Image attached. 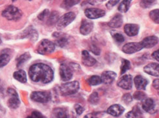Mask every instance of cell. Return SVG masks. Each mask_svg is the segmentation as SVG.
<instances>
[{"instance_id": "cell-31", "label": "cell", "mask_w": 159, "mask_h": 118, "mask_svg": "<svg viewBox=\"0 0 159 118\" xmlns=\"http://www.w3.org/2000/svg\"><path fill=\"white\" fill-rule=\"evenodd\" d=\"M87 82L91 86H96L102 83V80L98 76H92L87 80Z\"/></svg>"}, {"instance_id": "cell-39", "label": "cell", "mask_w": 159, "mask_h": 118, "mask_svg": "<svg viewBox=\"0 0 159 118\" xmlns=\"http://www.w3.org/2000/svg\"><path fill=\"white\" fill-rule=\"evenodd\" d=\"M122 100L126 105L131 103L133 101V96L130 94H125L122 97Z\"/></svg>"}, {"instance_id": "cell-38", "label": "cell", "mask_w": 159, "mask_h": 118, "mask_svg": "<svg viewBox=\"0 0 159 118\" xmlns=\"http://www.w3.org/2000/svg\"><path fill=\"white\" fill-rule=\"evenodd\" d=\"M156 0H140V6L142 8L147 9L152 6Z\"/></svg>"}, {"instance_id": "cell-6", "label": "cell", "mask_w": 159, "mask_h": 118, "mask_svg": "<svg viewBox=\"0 0 159 118\" xmlns=\"http://www.w3.org/2000/svg\"><path fill=\"white\" fill-rule=\"evenodd\" d=\"M51 98V94L47 91H34L31 94V99L38 103H46L49 102Z\"/></svg>"}, {"instance_id": "cell-12", "label": "cell", "mask_w": 159, "mask_h": 118, "mask_svg": "<svg viewBox=\"0 0 159 118\" xmlns=\"http://www.w3.org/2000/svg\"><path fill=\"white\" fill-rule=\"evenodd\" d=\"M53 36L56 38L55 43L57 46L60 47H66L69 43L68 36L62 32H55Z\"/></svg>"}, {"instance_id": "cell-4", "label": "cell", "mask_w": 159, "mask_h": 118, "mask_svg": "<svg viewBox=\"0 0 159 118\" xmlns=\"http://www.w3.org/2000/svg\"><path fill=\"white\" fill-rule=\"evenodd\" d=\"M55 44L48 40H43L40 41L37 47V52L43 55L49 54L55 50Z\"/></svg>"}, {"instance_id": "cell-53", "label": "cell", "mask_w": 159, "mask_h": 118, "mask_svg": "<svg viewBox=\"0 0 159 118\" xmlns=\"http://www.w3.org/2000/svg\"><path fill=\"white\" fill-rule=\"evenodd\" d=\"M30 1H31V0H30Z\"/></svg>"}, {"instance_id": "cell-16", "label": "cell", "mask_w": 159, "mask_h": 118, "mask_svg": "<svg viewBox=\"0 0 159 118\" xmlns=\"http://www.w3.org/2000/svg\"><path fill=\"white\" fill-rule=\"evenodd\" d=\"M125 111V108L121 105L115 104L111 105L107 110V113L114 117H119Z\"/></svg>"}, {"instance_id": "cell-19", "label": "cell", "mask_w": 159, "mask_h": 118, "mask_svg": "<svg viewBox=\"0 0 159 118\" xmlns=\"http://www.w3.org/2000/svg\"><path fill=\"white\" fill-rule=\"evenodd\" d=\"M116 78V74L112 71H105L102 73V77H101L102 83L106 85L111 84Z\"/></svg>"}, {"instance_id": "cell-36", "label": "cell", "mask_w": 159, "mask_h": 118, "mask_svg": "<svg viewBox=\"0 0 159 118\" xmlns=\"http://www.w3.org/2000/svg\"><path fill=\"white\" fill-rule=\"evenodd\" d=\"M99 98L97 92H93L89 98V102L92 105H96L99 103Z\"/></svg>"}, {"instance_id": "cell-13", "label": "cell", "mask_w": 159, "mask_h": 118, "mask_svg": "<svg viewBox=\"0 0 159 118\" xmlns=\"http://www.w3.org/2000/svg\"><path fill=\"white\" fill-rule=\"evenodd\" d=\"M142 108L146 112L153 114L156 112L155 101L151 98H146L142 101Z\"/></svg>"}, {"instance_id": "cell-14", "label": "cell", "mask_w": 159, "mask_h": 118, "mask_svg": "<svg viewBox=\"0 0 159 118\" xmlns=\"http://www.w3.org/2000/svg\"><path fill=\"white\" fill-rule=\"evenodd\" d=\"M149 82L144 77L138 75L134 78V83L138 91H145Z\"/></svg>"}, {"instance_id": "cell-9", "label": "cell", "mask_w": 159, "mask_h": 118, "mask_svg": "<svg viewBox=\"0 0 159 118\" xmlns=\"http://www.w3.org/2000/svg\"><path fill=\"white\" fill-rule=\"evenodd\" d=\"M84 14L86 18H88L89 19H95L103 17L105 15V11L99 9L90 8L84 11Z\"/></svg>"}, {"instance_id": "cell-5", "label": "cell", "mask_w": 159, "mask_h": 118, "mask_svg": "<svg viewBox=\"0 0 159 118\" xmlns=\"http://www.w3.org/2000/svg\"><path fill=\"white\" fill-rule=\"evenodd\" d=\"M76 15L73 12H69L64 14L61 18H59V21L57 23V27L58 29H62L70 25L71 22H73L75 19Z\"/></svg>"}, {"instance_id": "cell-47", "label": "cell", "mask_w": 159, "mask_h": 118, "mask_svg": "<svg viewBox=\"0 0 159 118\" xmlns=\"http://www.w3.org/2000/svg\"><path fill=\"white\" fill-rule=\"evenodd\" d=\"M153 86L155 88L156 90L158 91L159 90V79H155L153 82Z\"/></svg>"}, {"instance_id": "cell-17", "label": "cell", "mask_w": 159, "mask_h": 118, "mask_svg": "<svg viewBox=\"0 0 159 118\" xmlns=\"http://www.w3.org/2000/svg\"><path fill=\"white\" fill-rule=\"evenodd\" d=\"M93 28V22L87 19H83L81 22V25L80 27V32L84 36L88 35L92 32Z\"/></svg>"}, {"instance_id": "cell-22", "label": "cell", "mask_w": 159, "mask_h": 118, "mask_svg": "<svg viewBox=\"0 0 159 118\" xmlns=\"http://www.w3.org/2000/svg\"><path fill=\"white\" fill-rule=\"evenodd\" d=\"M124 31L130 37L135 36L139 34V26L136 24H126L124 26Z\"/></svg>"}, {"instance_id": "cell-18", "label": "cell", "mask_w": 159, "mask_h": 118, "mask_svg": "<svg viewBox=\"0 0 159 118\" xmlns=\"http://www.w3.org/2000/svg\"><path fill=\"white\" fill-rule=\"evenodd\" d=\"M158 42L157 37L155 36H151L144 38L142 41V44L144 48H150L155 46Z\"/></svg>"}, {"instance_id": "cell-32", "label": "cell", "mask_w": 159, "mask_h": 118, "mask_svg": "<svg viewBox=\"0 0 159 118\" xmlns=\"http://www.w3.org/2000/svg\"><path fill=\"white\" fill-rule=\"evenodd\" d=\"M111 34L112 38L115 40V41L116 43H121L124 41V40H125L124 37L121 33L118 32L116 31H112L111 32Z\"/></svg>"}, {"instance_id": "cell-52", "label": "cell", "mask_w": 159, "mask_h": 118, "mask_svg": "<svg viewBox=\"0 0 159 118\" xmlns=\"http://www.w3.org/2000/svg\"><path fill=\"white\" fill-rule=\"evenodd\" d=\"M158 95H159V90H158Z\"/></svg>"}, {"instance_id": "cell-46", "label": "cell", "mask_w": 159, "mask_h": 118, "mask_svg": "<svg viewBox=\"0 0 159 118\" xmlns=\"http://www.w3.org/2000/svg\"><path fill=\"white\" fill-rule=\"evenodd\" d=\"M152 57L154 58L155 60H156L157 61H159V49L156 50V51H155L154 53H153Z\"/></svg>"}, {"instance_id": "cell-28", "label": "cell", "mask_w": 159, "mask_h": 118, "mask_svg": "<svg viewBox=\"0 0 159 118\" xmlns=\"http://www.w3.org/2000/svg\"><path fill=\"white\" fill-rule=\"evenodd\" d=\"M80 1L81 0H62L61 6L64 9H69L72 6L78 4Z\"/></svg>"}, {"instance_id": "cell-1", "label": "cell", "mask_w": 159, "mask_h": 118, "mask_svg": "<svg viewBox=\"0 0 159 118\" xmlns=\"http://www.w3.org/2000/svg\"><path fill=\"white\" fill-rule=\"evenodd\" d=\"M29 75L34 82L47 84L53 81L54 72L48 65L44 63H37L33 65L30 68Z\"/></svg>"}, {"instance_id": "cell-50", "label": "cell", "mask_w": 159, "mask_h": 118, "mask_svg": "<svg viewBox=\"0 0 159 118\" xmlns=\"http://www.w3.org/2000/svg\"><path fill=\"white\" fill-rule=\"evenodd\" d=\"M2 43V40H1V38H0V44Z\"/></svg>"}, {"instance_id": "cell-23", "label": "cell", "mask_w": 159, "mask_h": 118, "mask_svg": "<svg viewBox=\"0 0 159 118\" xmlns=\"http://www.w3.org/2000/svg\"><path fill=\"white\" fill-rule=\"evenodd\" d=\"M123 24V16L120 14H116L108 23V25L111 28H119Z\"/></svg>"}, {"instance_id": "cell-25", "label": "cell", "mask_w": 159, "mask_h": 118, "mask_svg": "<svg viewBox=\"0 0 159 118\" xmlns=\"http://www.w3.org/2000/svg\"><path fill=\"white\" fill-rule=\"evenodd\" d=\"M126 118H143L142 112L139 107L134 106L133 108L125 115Z\"/></svg>"}, {"instance_id": "cell-2", "label": "cell", "mask_w": 159, "mask_h": 118, "mask_svg": "<svg viewBox=\"0 0 159 118\" xmlns=\"http://www.w3.org/2000/svg\"><path fill=\"white\" fill-rule=\"evenodd\" d=\"M2 16L9 21H18L22 16V13L16 6L10 5L2 12Z\"/></svg>"}, {"instance_id": "cell-26", "label": "cell", "mask_w": 159, "mask_h": 118, "mask_svg": "<svg viewBox=\"0 0 159 118\" xmlns=\"http://www.w3.org/2000/svg\"><path fill=\"white\" fill-rule=\"evenodd\" d=\"M59 19V13L56 11H53L52 12L49 14V16L47 18V21H46L47 25L52 26L55 24H57Z\"/></svg>"}, {"instance_id": "cell-10", "label": "cell", "mask_w": 159, "mask_h": 118, "mask_svg": "<svg viewBox=\"0 0 159 118\" xmlns=\"http://www.w3.org/2000/svg\"><path fill=\"white\" fill-rule=\"evenodd\" d=\"M118 86L123 89L130 90L133 87V77L132 76L127 74L123 76L118 81Z\"/></svg>"}, {"instance_id": "cell-45", "label": "cell", "mask_w": 159, "mask_h": 118, "mask_svg": "<svg viewBox=\"0 0 159 118\" xmlns=\"http://www.w3.org/2000/svg\"><path fill=\"white\" fill-rule=\"evenodd\" d=\"M84 118H99L98 113H90L86 114Z\"/></svg>"}, {"instance_id": "cell-30", "label": "cell", "mask_w": 159, "mask_h": 118, "mask_svg": "<svg viewBox=\"0 0 159 118\" xmlns=\"http://www.w3.org/2000/svg\"><path fill=\"white\" fill-rule=\"evenodd\" d=\"M31 57L30 54L29 53H24L22 55H21L18 59H17V67H19L20 66L23 65L24 63H25L26 61H27L30 60Z\"/></svg>"}, {"instance_id": "cell-51", "label": "cell", "mask_w": 159, "mask_h": 118, "mask_svg": "<svg viewBox=\"0 0 159 118\" xmlns=\"http://www.w3.org/2000/svg\"><path fill=\"white\" fill-rule=\"evenodd\" d=\"M12 2H15V1H16V0H12Z\"/></svg>"}, {"instance_id": "cell-24", "label": "cell", "mask_w": 159, "mask_h": 118, "mask_svg": "<svg viewBox=\"0 0 159 118\" xmlns=\"http://www.w3.org/2000/svg\"><path fill=\"white\" fill-rule=\"evenodd\" d=\"M53 118H68V112L64 108H55L52 112Z\"/></svg>"}, {"instance_id": "cell-8", "label": "cell", "mask_w": 159, "mask_h": 118, "mask_svg": "<svg viewBox=\"0 0 159 118\" xmlns=\"http://www.w3.org/2000/svg\"><path fill=\"white\" fill-rule=\"evenodd\" d=\"M143 48L142 44L140 42H132L125 44V45L123 47L122 51L125 54H131L135 53H137L140 50Z\"/></svg>"}, {"instance_id": "cell-27", "label": "cell", "mask_w": 159, "mask_h": 118, "mask_svg": "<svg viewBox=\"0 0 159 118\" xmlns=\"http://www.w3.org/2000/svg\"><path fill=\"white\" fill-rule=\"evenodd\" d=\"M13 77L14 79L18 81L20 83H25L27 82L26 72L23 70H19L18 71H16L14 73Z\"/></svg>"}, {"instance_id": "cell-49", "label": "cell", "mask_w": 159, "mask_h": 118, "mask_svg": "<svg viewBox=\"0 0 159 118\" xmlns=\"http://www.w3.org/2000/svg\"><path fill=\"white\" fill-rule=\"evenodd\" d=\"M97 1H98V3H101V2H102L105 1V0H97Z\"/></svg>"}, {"instance_id": "cell-42", "label": "cell", "mask_w": 159, "mask_h": 118, "mask_svg": "<svg viewBox=\"0 0 159 118\" xmlns=\"http://www.w3.org/2000/svg\"><path fill=\"white\" fill-rule=\"evenodd\" d=\"M119 2H120V0H109V1L107 3L106 6L108 9H111L115 5H116Z\"/></svg>"}, {"instance_id": "cell-15", "label": "cell", "mask_w": 159, "mask_h": 118, "mask_svg": "<svg viewBox=\"0 0 159 118\" xmlns=\"http://www.w3.org/2000/svg\"><path fill=\"white\" fill-rule=\"evenodd\" d=\"M143 70L151 76L159 77V64L158 63H149L143 68Z\"/></svg>"}, {"instance_id": "cell-37", "label": "cell", "mask_w": 159, "mask_h": 118, "mask_svg": "<svg viewBox=\"0 0 159 118\" xmlns=\"http://www.w3.org/2000/svg\"><path fill=\"white\" fill-rule=\"evenodd\" d=\"M133 98L136 100L143 101V99H145L146 98V94L143 92L138 91L134 92Z\"/></svg>"}, {"instance_id": "cell-7", "label": "cell", "mask_w": 159, "mask_h": 118, "mask_svg": "<svg viewBox=\"0 0 159 118\" xmlns=\"http://www.w3.org/2000/svg\"><path fill=\"white\" fill-rule=\"evenodd\" d=\"M7 93L11 95V98L7 101V105H8L9 108L12 109H16L19 107L21 103L17 92L13 88H9L7 90Z\"/></svg>"}, {"instance_id": "cell-34", "label": "cell", "mask_w": 159, "mask_h": 118, "mask_svg": "<svg viewBox=\"0 0 159 118\" xmlns=\"http://www.w3.org/2000/svg\"><path fill=\"white\" fill-rule=\"evenodd\" d=\"M11 60V57L7 54H2L0 55V68L3 67L4 66L9 63Z\"/></svg>"}, {"instance_id": "cell-29", "label": "cell", "mask_w": 159, "mask_h": 118, "mask_svg": "<svg viewBox=\"0 0 159 118\" xmlns=\"http://www.w3.org/2000/svg\"><path fill=\"white\" fill-rule=\"evenodd\" d=\"M132 0H124L118 6V11L121 13H125L128 11Z\"/></svg>"}, {"instance_id": "cell-44", "label": "cell", "mask_w": 159, "mask_h": 118, "mask_svg": "<svg viewBox=\"0 0 159 118\" xmlns=\"http://www.w3.org/2000/svg\"><path fill=\"white\" fill-rule=\"evenodd\" d=\"M90 50L92 51V53H93L96 55H99L101 53L99 48L97 45H96L95 44H92L90 47Z\"/></svg>"}, {"instance_id": "cell-11", "label": "cell", "mask_w": 159, "mask_h": 118, "mask_svg": "<svg viewBox=\"0 0 159 118\" xmlns=\"http://www.w3.org/2000/svg\"><path fill=\"white\" fill-rule=\"evenodd\" d=\"M59 73L61 78L64 82H66V81L71 79L73 76V70L70 67L65 64L61 65Z\"/></svg>"}, {"instance_id": "cell-33", "label": "cell", "mask_w": 159, "mask_h": 118, "mask_svg": "<svg viewBox=\"0 0 159 118\" xmlns=\"http://www.w3.org/2000/svg\"><path fill=\"white\" fill-rule=\"evenodd\" d=\"M130 68H131V63H130V61L125 60V59H123L120 67L121 74H123L126 72L128 70L130 69Z\"/></svg>"}, {"instance_id": "cell-43", "label": "cell", "mask_w": 159, "mask_h": 118, "mask_svg": "<svg viewBox=\"0 0 159 118\" xmlns=\"http://www.w3.org/2000/svg\"><path fill=\"white\" fill-rule=\"evenodd\" d=\"M74 109L77 115H81L84 112V108L80 104H75L74 105Z\"/></svg>"}, {"instance_id": "cell-20", "label": "cell", "mask_w": 159, "mask_h": 118, "mask_svg": "<svg viewBox=\"0 0 159 118\" xmlns=\"http://www.w3.org/2000/svg\"><path fill=\"white\" fill-rule=\"evenodd\" d=\"M82 63L87 67H92L96 63V60L90 55L88 51L83 50L82 52Z\"/></svg>"}, {"instance_id": "cell-41", "label": "cell", "mask_w": 159, "mask_h": 118, "mask_svg": "<svg viewBox=\"0 0 159 118\" xmlns=\"http://www.w3.org/2000/svg\"><path fill=\"white\" fill-rule=\"evenodd\" d=\"M27 118H47L44 115H42L40 112L39 111H33L31 116H28Z\"/></svg>"}, {"instance_id": "cell-3", "label": "cell", "mask_w": 159, "mask_h": 118, "mask_svg": "<svg viewBox=\"0 0 159 118\" xmlns=\"http://www.w3.org/2000/svg\"><path fill=\"white\" fill-rule=\"evenodd\" d=\"M79 89V83L77 81L62 84L60 87V92L63 96L75 94Z\"/></svg>"}, {"instance_id": "cell-40", "label": "cell", "mask_w": 159, "mask_h": 118, "mask_svg": "<svg viewBox=\"0 0 159 118\" xmlns=\"http://www.w3.org/2000/svg\"><path fill=\"white\" fill-rule=\"evenodd\" d=\"M49 10L48 9H45L44 11H42L39 15L38 16V18L39 19L41 20V21H44V19H47L48 17L49 16Z\"/></svg>"}, {"instance_id": "cell-35", "label": "cell", "mask_w": 159, "mask_h": 118, "mask_svg": "<svg viewBox=\"0 0 159 118\" xmlns=\"http://www.w3.org/2000/svg\"><path fill=\"white\" fill-rule=\"evenodd\" d=\"M149 17L153 22L159 24V9H155L149 12Z\"/></svg>"}, {"instance_id": "cell-21", "label": "cell", "mask_w": 159, "mask_h": 118, "mask_svg": "<svg viewBox=\"0 0 159 118\" xmlns=\"http://www.w3.org/2000/svg\"><path fill=\"white\" fill-rule=\"evenodd\" d=\"M23 38L30 39L32 41H35L38 39V32L33 27H30L23 32Z\"/></svg>"}, {"instance_id": "cell-48", "label": "cell", "mask_w": 159, "mask_h": 118, "mask_svg": "<svg viewBox=\"0 0 159 118\" xmlns=\"http://www.w3.org/2000/svg\"><path fill=\"white\" fill-rule=\"evenodd\" d=\"M3 91V85L2 83V82L0 79V92H2Z\"/></svg>"}]
</instances>
